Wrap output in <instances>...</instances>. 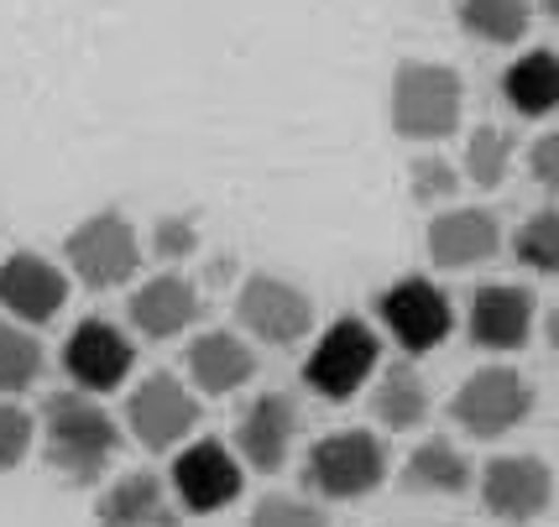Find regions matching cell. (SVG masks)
<instances>
[{"mask_svg":"<svg viewBox=\"0 0 559 527\" xmlns=\"http://www.w3.org/2000/svg\"><path fill=\"white\" fill-rule=\"evenodd\" d=\"M43 455L69 486H95L121 455V423L90 392H52L43 403Z\"/></svg>","mask_w":559,"mask_h":527,"instance_id":"cell-1","label":"cell"},{"mask_svg":"<svg viewBox=\"0 0 559 527\" xmlns=\"http://www.w3.org/2000/svg\"><path fill=\"white\" fill-rule=\"evenodd\" d=\"M377 319H382V330L397 339V350L408 360L439 350L450 339V330H455V309H450L444 288L429 283V277H418V272L414 277H397V283H388L377 292Z\"/></svg>","mask_w":559,"mask_h":527,"instance_id":"cell-6","label":"cell"},{"mask_svg":"<svg viewBox=\"0 0 559 527\" xmlns=\"http://www.w3.org/2000/svg\"><path fill=\"white\" fill-rule=\"evenodd\" d=\"M293 439H298V403H293L288 392H262L236 418L230 450H236L241 465L262 470V476H277L293 455Z\"/></svg>","mask_w":559,"mask_h":527,"instance_id":"cell-12","label":"cell"},{"mask_svg":"<svg viewBox=\"0 0 559 527\" xmlns=\"http://www.w3.org/2000/svg\"><path fill=\"white\" fill-rule=\"evenodd\" d=\"M481 502L497 523H534L555 502V476L538 455H502L481 470Z\"/></svg>","mask_w":559,"mask_h":527,"instance_id":"cell-13","label":"cell"},{"mask_svg":"<svg viewBox=\"0 0 559 527\" xmlns=\"http://www.w3.org/2000/svg\"><path fill=\"white\" fill-rule=\"evenodd\" d=\"M502 95H508V105L518 116H528V120L555 116L559 110V52H549V48L523 52L502 73Z\"/></svg>","mask_w":559,"mask_h":527,"instance_id":"cell-20","label":"cell"},{"mask_svg":"<svg viewBox=\"0 0 559 527\" xmlns=\"http://www.w3.org/2000/svg\"><path fill=\"white\" fill-rule=\"evenodd\" d=\"M246 465L236 459V450L225 439H194L183 444L173 459V502L183 506L189 517H210L241 496Z\"/></svg>","mask_w":559,"mask_h":527,"instance_id":"cell-10","label":"cell"},{"mask_svg":"<svg viewBox=\"0 0 559 527\" xmlns=\"http://www.w3.org/2000/svg\"><path fill=\"white\" fill-rule=\"evenodd\" d=\"M189 376L199 397H230L257 376V350L236 330H210L189 345Z\"/></svg>","mask_w":559,"mask_h":527,"instance_id":"cell-19","label":"cell"},{"mask_svg":"<svg viewBox=\"0 0 559 527\" xmlns=\"http://www.w3.org/2000/svg\"><path fill=\"white\" fill-rule=\"evenodd\" d=\"M371 412H377L382 429H392V433L418 429V423L429 418V386H424V376H418L408 360H397V366H388V371L377 376Z\"/></svg>","mask_w":559,"mask_h":527,"instance_id":"cell-22","label":"cell"},{"mask_svg":"<svg viewBox=\"0 0 559 527\" xmlns=\"http://www.w3.org/2000/svg\"><path fill=\"white\" fill-rule=\"evenodd\" d=\"M465 110V84L444 63H397L392 73V131L403 142H444Z\"/></svg>","mask_w":559,"mask_h":527,"instance_id":"cell-2","label":"cell"},{"mask_svg":"<svg viewBox=\"0 0 559 527\" xmlns=\"http://www.w3.org/2000/svg\"><path fill=\"white\" fill-rule=\"evenodd\" d=\"M388 480V444L371 429H335L324 433L304 459V486L324 502H356L371 496Z\"/></svg>","mask_w":559,"mask_h":527,"instance_id":"cell-3","label":"cell"},{"mask_svg":"<svg viewBox=\"0 0 559 527\" xmlns=\"http://www.w3.org/2000/svg\"><path fill=\"white\" fill-rule=\"evenodd\" d=\"M152 251H157L163 262H183V256H194L199 251V219L194 215L157 219V230H152Z\"/></svg>","mask_w":559,"mask_h":527,"instance_id":"cell-29","label":"cell"},{"mask_svg":"<svg viewBox=\"0 0 559 527\" xmlns=\"http://www.w3.org/2000/svg\"><path fill=\"white\" fill-rule=\"evenodd\" d=\"M131 366H136V345L121 324H110V319H79L73 324L69 345H63V371H69L73 392L105 397V392L126 386Z\"/></svg>","mask_w":559,"mask_h":527,"instance_id":"cell-11","label":"cell"},{"mask_svg":"<svg viewBox=\"0 0 559 527\" xmlns=\"http://www.w3.org/2000/svg\"><path fill=\"white\" fill-rule=\"evenodd\" d=\"M408 189H414L418 204H435L444 193H455V172H450V163H439V157H418Z\"/></svg>","mask_w":559,"mask_h":527,"instance_id":"cell-30","label":"cell"},{"mask_svg":"<svg viewBox=\"0 0 559 527\" xmlns=\"http://www.w3.org/2000/svg\"><path fill=\"white\" fill-rule=\"evenodd\" d=\"M32 439H37V418L22 403L0 397V470H16L22 465L32 455Z\"/></svg>","mask_w":559,"mask_h":527,"instance_id":"cell-27","label":"cell"},{"mask_svg":"<svg viewBox=\"0 0 559 527\" xmlns=\"http://www.w3.org/2000/svg\"><path fill=\"white\" fill-rule=\"evenodd\" d=\"M63 256H69V272L84 283V288H126L142 266V245H136V230L131 219L116 215V209H99V215L79 219L63 240Z\"/></svg>","mask_w":559,"mask_h":527,"instance_id":"cell-5","label":"cell"},{"mask_svg":"<svg viewBox=\"0 0 559 527\" xmlns=\"http://www.w3.org/2000/svg\"><path fill=\"white\" fill-rule=\"evenodd\" d=\"M528 412H534V386H528L523 371H512V366H481V371L450 397V418H455L471 439H481V444L512 433Z\"/></svg>","mask_w":559,"mask_h":527,"instance_id":"cell-7","label":"cell"},{"mask_svg":"<svg viewBox=\"0 0 559 527\" xmlns=\"http://www.w3.org/2000/svg\"><path fill=\"white\" fill-rule=\"evenodd\" d=\"M199 319V288L183 272H157L142 288L131 292V324L146 339H173L183 330H194Z\"/></svg>","mask_w":559,"mask_h":527,"instance_id":"cell-18","label":"cell"},{"mask_svg":"<svg viewBox=\"0 0 559 527\" xmlns=\"http://www.w3.org/2000/svg\"><path fill=\"white\" fill-rule=\"evenodd\" d=\"M512 256L538 277H559V209H538L523 219L512 236Z\"/></svg>","mask_w":559,"mask_h":527,"instance_id":"cell-26","label":"cell"},{"mask_svg":"<svg viewBox=\"0 0 559 527\" xmlns=\"http://www.w3.org/2000/svg\"><path fill=\"white\" fill-rule=\"evenodd\" d=\"M461 26L476 37V43H491V48H512L528 37V0H461Z\"/></svg>","mask_w":559,"mask_h":527,"instance_id":"cell-23","label":"cell"},{"mask_svg":"<svg viewBox=\"0 0 559 527\" xmlns=\"http://www.w3.org/2000/svg\"><path fill=\"white\" fill-rule=\"evenodd\" d=\"M534 292L512 288V283H487V288L471 292V313H465V335L476 350H497L512 356L523 350L534 335Z\"/></svg>","mask_w":559,"mask_h":527,"instance_id":"cell-15","label":"cell"},{"mask_svg":"<svg viewBox=\"0 0 559 527\" xmlns=\"http://www.w3.org/2000/svg\"><path fill=\"white\" fill-rule=\"evenodd\" d=\"M471 486V459L450 439H424L414 455L403 459V491L418 496H461Z\"/></svg>","mask_w":559,"mask_h":527,"instance_id":"cell-21","label":"cell"},{"mask_svg":"<svg viewBox=\"0 0 559 527\" xmlns=\"http://www.w3.org/2000/svg\"><path fill=\"white\" fill-rule=\"evenodd\" d=\"M69 303V277L37 256V251H16L0 262V309L11 313V324H52Z\"/></svg>","mask_w":559,"mask_h":527,"instance_id":"cell-14","label":"cell"},{"mask_svg":"<svg viewBox=\"0 0 559 527\" xmlns=\"http://www.w3.org/2000/svg\"><path fill=\"white\" fill-rule=\"evenodd\" d=\"M528 172H534V183L544 193H559V125L528 146Z\"/></svg>","mask_w":559,"mask_h":527,"instance_id":"cell-31","label":"cell"},{"mask_svg":"<svg viewBox=\"0 0 559 527\" xmlns=\"http://www.w3.org/2000/svg\"><path fill=\"white\" fill-rule=\"evenodd\" d=\"M544 11H549V22L559 26V0H544Z\"/></svg>","mask_w":559,"mask_h":527,"instance_id":"cell-33","label":"cell"},{"mask_svg":"<svg viewBox=\"0 0 559 527\" xmlns=\"http://www.w3.org/2000/svg\"><path fill=\"white\" fill-rule=\"evenodd\" d=\"M502 251V225L491 209H444L429 225V256L444 272H465L481 266Z\"/></svg>","mask_w":559,"mask_h":527,"instance_id":"cell-16","label":"cell"},{"mask_svg":"<svg viewBox=\"0 0 559 527\" xmlns=\"http://www.w3.org/2000/svg\"><path fill=\"white\" fill-rule=\"evenodd\" d=\"M126 429L136 433V444L152 455L183 450L189 433L199 429V392L183 386L168 371H152L131 397H126Z\"/></svg>","mask_w":559,"mask_h":527,"instance_id":"cell-9","label":"cell"},{"mask_svg":"<svg viewBox=\"0 0 559 527\" xmlns=\"http://www.w3.org/2000/svg\"><path fill=\"white\" fill-rule=\"evenodd\" d=\"M246 527H330V517L314 502H298V496H262L251 506Z\"/></svg>","mask_w":559,"mask_h":527,"instance_id":"cell-28","label":"cell"},{"mask_svg":"<svg viewBox=\"0 0 559 527\" xmlns=\"http://www.w3.org/2000/svg\"><path fill=\"white\" fill-rule=\"evenodd\" d=\"M99 527H178V502L173 486L152 470H131L121 476L105 496L95 502Z\"/></svg>","mask_w":559,"mask_h":527,"instance_id":"cell-17","label":"cell"},{"mask_svg":"<svg viewBox=\"0 0 559 527\" xmlns=\"http://www.w3.org/2000/svg\"><path fill=\"white\" fill-rule=\"evenodd\" d=\"M549 345H555V356H559V309L549 313Z\"/></svg>","mask_w":559,"mask_h":527,"instance_id":"cell-32","label":"cell"},{"mask_svg":"<svg viewBox=\"0 0 559 527\" xmlns=\"http://www.w3.org/2000/svg\"><path fill=\"white\" fill-rule=\"evenodd\" d=\"M236 319H241L246 335H257L262 345L293 350L298 339L314 335V303L309 292L288 283V277H272V272H251L236 292Z\"/></svg>","mask_w":559,"mask_h":527,"instance_id":"cell-8","label":"cell"},{"mask_svg":"<svg viewBox=\"0 0 559 527\" xmlns=\"http://www.w3.org/2000/svg\"><path fill=\"white\" fill-rule=\"evenodd\" d=\"M43 366H48V356H43L37 335H32L26 324L0 319V397L16 403L22 392H32L37 376H43Z\"/></svg>","mask_w":559,"mask_h":527,"instance_id":"cell-24","label":"cell"},{"mask_svg":"<svg viewBox=\"0 0 559 527\" xmlns=\"http://www.w3.org/2000/svg\"><path fill=\"white\" fill-rule=\"evenodd\" d=\"M377 360H382V335L356 313H341L314 339V350L304 356V386L314 397H324V403H350L371 382Z\"/></svg>","mask_w":559,"mask_h":527,"instance_id":"cell-4","label":"cell"},{"mask_svg":"<svg viewBox=\"0 0 559 527\" xmlns=\"http://www.w3.org/2000/svg\"><path fill=\"white\" fill-rule=\"evenodd\" d=\"M512 152H518V136L508 125H476L471 142H465V172L476 189H502V178L512 168Z\"/></svg>","mask_w":559,"mask_h":527,"instance_id":"cell-25","label":"cell"}]
</instances>
